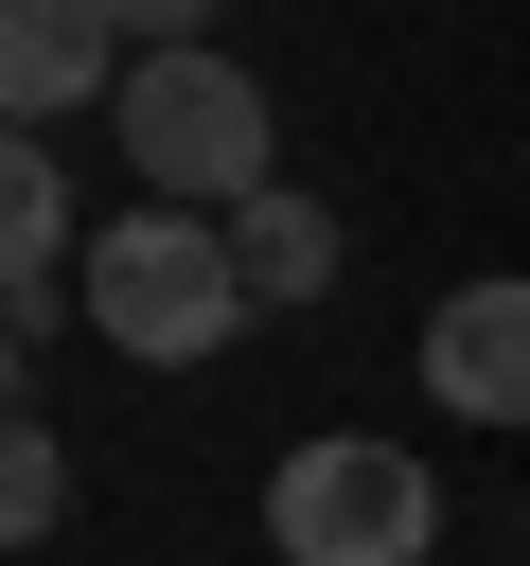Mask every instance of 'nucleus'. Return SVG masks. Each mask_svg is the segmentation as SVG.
Masks as SVG:
<instances>
[{
    "mask_svg": "<svg viewBox=\"0 0 530 566\" xmlns=\"http://www.w3.org/2000/svg\"><path fill=\"white\" fill-rule=\"evenodd\" d=\"M265 301H247V265H230V212H106L88 230V336L106 354H141V371H194V354H230Z\"/></svg>",
    "mask_w": 530,
    "mask_h": 566,
    "instance_id": "obj_1",
    "label": "nucleus"
},
{
    "mask_svg": "<svg viewBox=\"0 0 530 566\" xmlns=\"http://www.w3.org/2000/svg\"><path fill=\"white\" fill-rule=\"evenodd\" d=\"M106 142H124V177H141L159 212H247V195H265V88H247L212 35L141 53L124 106H106Z\"/></svg>",
    "mask_w": 530,
    "mask_h": 566,
    "instance_id": "obj_2",
    "label": "nucleus"
},
{
    "mask_svg": "<svg viewBox=\"0 0 530 566\" xmlns=\"http://www.w3.org/2000/svg\"><path fill=\"white\" fill-rule=\"evenodd\" d=\"M442 531V478L389 442V424H318L283 478H265V548L283 566H424Z\"/></svg>",
    "mask_w": 530,
    "mask_h": 566,
    "instance_id": "obj_3",
    "label": "nucleus"
},
{
    "mask_svg": "<svg viewBox=\"0 0 530 566\" xmlns=\"http://www.w3.org/2000/svg\"><path fill=\"white\" fill-rule=\"evenodd\" d=\"M424 407H442V424H530V265L442 283V318H424Z\"/></svg>",
    "mask_w": 530,
    "mask_h": 566,
    "instance_id": "obj_4",
    "label": "nucleus"
},
{
    "mask_svg": "<svg viewBox=\"0 0 530 566\" xmlns=\"http://www.w3.org/2000/svg\"><path fill=\"white\" fill-rule=\"evenodd\" d=\"M124 71H141L124 0H0V106H18V124H53V106H124Z\"/></svg>",
    "mask_w": 530,
    "mask_h": 566,
    "instance_id": "obj_5",
    "label": "nucleus"
},
{
    "mask_svg": "<svg viewBox=\"0 0 530 566\" xmlns=\"http://www.w3.org/2000/svg\"><path fill=\"white\" fill-rule=\"evenodd\" d=\"M0 318H18V336L88 318V230H71V177H53V142H18V159H0Z\"/></svg>",
    "mask_w": 530,
    "mask_h": 566,
    "instance_id": "obj_6",
    "label": "nucleus"
},
{
    "mask_svg": "<svg viewBox=\"0 0 530 566\" xmlns=\"http://www.w3.org/2000/svg\"><path fill=\"white\" fill-rule=\"evenodd\" d=\"M230 265H247V301H265V318H283V301H318V283H336V212H318V195H283V177H265V195H247V212H230Z\"/></svg>",
    "mask_w": 530,
    "mask_h": 566,
    "instance_id": "obj_7",
    "label": "nucleus"
},
{
    "mask_svg": "<svg viewBox=\"0 0 530 566\" xmlns=\"http://www.w3.org/2000/svg\"><path fill=\"white\" fill-rule=\"evenodd\" d=\"M53 513H71V442H53V424H18V442H0V531H18V548H53Z\"/></svg>",
    "mask_w": 530,
    "mask_h": 566,
    "instance_id": "obj_8",
    "label": "nucleus"
},
{
    "mask_svg": "<svg viewBox=\"0 0 530 566\" xmlns=\"http://www.w3.org/2000/svg\"><path fill=\"white\" fill-rule=\"evenodd\" d=\"M124 35H141V53H177V35H212V0H124Z\"/></svg>",
    "mask_w": 530,
    "mask_h": 566,
    "instance_id": "obj_9",
    "label": "nucleus"
}]
</instances>
